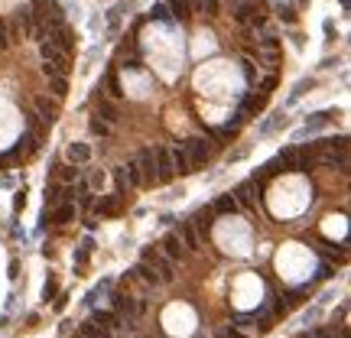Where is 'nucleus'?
I'll return each instance as SVG.
<instances>
[{"mask_svg": "<svg viewBox=\"0 0 351 338\" xmlns=\"http://www.w3.org/2000/svg\"><path fill=\"white\" fill-rule=\"evenodd\" d=\"M179 241H182V247H186V251H195V247L202 244L198 234H195V228H192L189 221H182V225H179Z\"/></svg>", "mask_w": 351, "mask_h": 338, "instance_id": "obj_15", "label": "nucleus"}, {"mask_svg": "<svg viewBox=\"0 0 351 338\" xmlns=\"http://www.w3.org/2000/svg\"><path fill=\"white\" fill-rule=\"evenodd\" d=\"M10 46V26L4 23V16H0V49H7Z\"/></svg>", "mask_w": 351, "mask_h": 338, "instance_id": "obj_40", "label": "nucleus"}, {"mask_svg": "<svg viewBox=\"0 0 351 338\" xmlns=\"http://www.w3.org/2000/svg\"><path fill=\"white\" fill-rule=\"evenodd\" d=\"M169 159H172V173H179V176L192 173V166H189V156H186V147H179V143H176V147L169 150Z\"/></svg>", "mask_w": 351, "mask_h": 338, "instance_id": "obj_11", "label": "nucleus"}, {"mask_svg": "<svg viewBox=\"0 0 351 338\" xmlns=\"http://www.w3.org/2000/svg\"><path fill=\"white\" fill-rule=\"evenodd\" d=\"M312 338H335V335H332L329 328H315V332H312Z\"/></svg>", "mask_w": 351, "mask_h": 338, "instance_id": "obj_47", "label": "nucleus"}, {"mask_svg": "<svg viewBox=\"0 0 351 338\" xmlns=\"http://www.w3.org/2000/svg\"><path fill=\"white\" fill-rule=\"evenodd\" d=\"M94 208H98V215H117V195H104Z\"/></svg>", "mask_w": 351, "mask_h": 338, "instance_id": "obj_26", "label": "nucleus"}, {"mask_svg": "<svg viewBox=\"0 0 351 338\" xmlns=\"http://www.w3.org/2000/svg\"><path fill=\"white\" fill-rule=\"evenodd\" d=\"M263 108H267V94L260 91V94H244L238 111H241V114H260Z\"/></svg>", "mask_w": 351, "mask_h": 338, "instance_id": "obj_9", "label": "nucleus"}, {"mask_svg": "<svg viewBox=\"0 0 351 338\" xmlns=\"http://www.w3.org/2000/svg\"><path fill=\"white\" fill-rule=\"evenodd\" d=\"M88 130H91L94 137H108V133H111V124H104L101 117H91V120H88Z\"/></svg>", "mask_w": 351, "mask_h": 338, "instance_id": "obj_28", "label": "nucleus"}, {"mask_svg": "<svg viewBox=\"0 0 351 338\" xmlns=\"http://www.w3.org/2000/svg\"><path fill=\"white\" fill-rule=\"evenodd\" d=\"M241 65H244V78H247V82H254V78H257V72H254V62H250V59H244Z\"/></svg>", "mask_w": 351, "mask_h": 338, "instance_id": "obj_45", "label": "nucleus"}, {"mask_svg": "<svg viewBox=\"0 0 351 338\" xmlns=\"http://www.w3.org/2000/svg\"><path fill=\"white\" fill-rule=\"evenodd\" d=\"M124 179H127L130 185H143V179H140V169H137V159H130V163H127V169H124Z\"/></svg>", "mask_w": 351, "mask_h": 338, "instance_id": "obj_31", "label": "nucleus"}, {"mask_svg": "<svg viewBox=\"0 0 351 338\" xmlns=\"http://www.w3.org/2000/svg\"><path fill=\"white\" fill-rule=\"evenodd\" d=\"M163 251H166V260H182V257H186V247H182L179 234H166L163 237Z\"/></svg>", "mask_w": 351, "mask_h": 338, "instance_id": "obj_10", "label": "nucleus"}, {"mask_svg": "<svg viewBox=\"0 0 351 338\" xmlns=\"http://www.w3.org/2000/svg\"><path fill=\"white\" fill-rule=\"evenodd\" d=\"M39 56H42V62H56V65H65V52H62V49H56L52 42H39Z\"/></svg>", "mask_w": 351, "mask_h": 338, "instance_id": "obj_19", "label": "nucleus"}, {"mask_svg": "<svg viewBox=\"0 0 351 338\" xmlns=\"http://www.w3.org/2000/svg\"><path fill=\"white\" fill-rule=\"evenodd\" d=\"M315 166H325V169H348V153H332V150H322L315 153Z\"/></svg>", "mask_w": 351, "mask_h": 338, "instance_id": "obj_7", "label": "nucleus"}, {"mask_svg": "<svg viewBox=\"0 0 351 338\" xmlns=\"http://www.w3.org/2000/svg\"><path fill=\"white\" fill-rule=\"evenodd\" d=\"M134 273H140V280H143V283H150V286H160V273H156V267H153V263L140 260V263L134 267Z\"/></svg>", "mask_w": 351, "mask_h": 338, "instance_id": "obj_18", "label": "nucleus"}, {"mask_svg": "<svg viewBox=\"0 0 351 338\" xmlns=\"http://www.w3.org/2000/svg\"><path fill=\"white\" fill-rule=\"evenodd\" d=\"M166 7H169V13H176L179 20H186V16L192 13V0H169Z\"/></svg>", "mask_w": 351, "mask_h": 338, "instance_id": "obj_24", "label": "nucleus"}, {"mask_svg": "<svg viewBox=\"0 0 351 338\" xmlns=\"http://www.w3.org/2000/svg\"><path fill=\"white\" fill-rule=\"evenodd\" d=\"M212 211H215V215H234V211H238V202H234L231 192H228V195H218L215 205H212Z\"/></svg>", "mask_w": 351, "mask_h": 338, "instance_id": "obj_17", "label": "nucleus"}, {"mask_svg": "<svg viewBox=\"0 0 351 338\" xmlns=\"http://www.w3.org/2000/svg\"><path fill=\"white\" fill-rule=\"evenodd\" d=\"M273 88H277V75H267V78L260 82V91H263V94H267V91H273Z\"/></svg>", "mask_w": 351, "mask_h": 338, "instance_id": "obj_44", "label": "nucleus"}, {"mask_svg": "<svg viewBox=\"0 0 351 338\" xmlns=\"http://www.w3.org/2000/svg\"><path fill=\"white\" fill-rule=\"evenodd\" d=\"M16 23H20V30L26 33V36H33L36 23H33V10H30V7H20V10H16Z\"/></svg>", "mask_w": 351, "mask_h": 338, "instance_id": "obj_22", "label": "nucleus"}, {"mask_svg": "<svg viewBox=\"0 0 351 338\" xmlns=\"http://www.w3.org/2000/svg\"><path fill=\"white\" fill-rule=\"evenodd\" d=\"M94 108H98L94 117H101L104 124H117V120H120V111H117V104H114L111 98H98V104H94Z\"/></svg>", "mask_w": 351, "mask_h": 338, "instance_id": "obj_8", "label": "nucleus"}, {"mask_svg": "<svg viewBox=\"0 0 351 338\" xmlns=\"http://www.w3.org/2000/svg\"><path fill=\"white\" fill-rule=\"evenodd\" d=\"M72 338H85V335H72Z\"/></svg>", "mask_w": 351, "mask_h": 338, "instance_id": "obj_50", "label": "nucleus"}, {"mask_svg": "<svg viewBox=\"0 0 351 338\" xmlns=\"http://www.w3.org/2000/svg\"><path fill=\"white\" fill-rule=\"evenodd\" d=\"M56 293H59V283H56V277H49L46 280V286H42V299H56Z\"/></svg>", "mask_w": 351, "mask_h": 338, "instance_id": "obj_35", "label": "nucleus"}, {"mask_svg": "<svg viewBox=\"0 0 351 338\" xmlns=\"http://www.w3.org/2000/svg\"><path fill=\"white\" fill-rule=\"evenodd\" d=\"M192 228H195V234H198V241H205L208 234H212V225H215V211H212V205H205V208H198L195 215H192V221H189Z\"/></svg>", "mask_w": 351, "mask_h": 338, "instance_id": "obj_3", "label": "nucleus"}, {"mask_svg": "<svg viewBox=\"0 0 351 338\" xmlns=\"http://www.w3.org/2000/svg\"><path fill=\"white\" fill-rule=\"evenodd\" d=\"M108 88H111V98H124V88H120V82H117V75H108Z\"/></svg>", "mask_w": 351, "mask_h": 338, "instance_id": "obj_38", "label": "nucleus"}, {"mask_svg": "<svg viewBox=\"0 0 351 338\" xmlns=\"http://www.w3.org/2000/svg\"><path fill=\"white\" fill-rule=\"evenodd\" d=\"M137 309V302L130 299V296H124V293H114V312H134Z\"/></svg>", "mask_w": 351, "mask_h": 338, "instance_id": "obj_25", "label": "nucleus"}, {"mask_svg": "<svg viewBox=\"0 0 351 338\" xmlns=\"http://www.w3.org/2000/svg\"><path fill=\"white\" fill-rule=\"evenodd\" d=\"M65 156L72 159V166H75V163H88V159H91V150H88L85 143H68Z\"/></svg>", "mask_w": 351, "mask_h": 338, "instance_id": "obj_21", "label": "nucleus"}, {"mask_svg": "<svg viewBox=\"0 0 351 338\" xmlns=\"http://www.w3.org/2000/svg\"><path fill=\"white\" fill-rule=\"evenodd\" d=\"M72 218H75V205H72V202H65V205H59L56 211H49V215L42 218V221H56V225H65V221H72Z\"/></svg>", "mask_w": 351, "mask_h": 338, "instance_id": "obj_16", "label": "nucleus"}, {"mask_svg": "<svg viewBox=\"0 0 351 338\" xmlns=\"http://www.w3.org/2000/svg\"><path fill=\"white\" fill-rule=\"evenodd\" d=\"M33 104H36V117H39V120H46V124L56 120V114H59L56 101H49V98H36Z\"/></svg>", "mask_w": 351, "mask_h": 338, "instance_id": "obj_12", "label": "nucleus"}, {"mask_svg": "<svg viewBox=\"0 0 351 338\" xmlns=\"http://www.w3.org/2000/svg\"><path fill=\"white\" fill-rule=\"evenodd\" d=\"M254 189H257L254 182H241L231 195H234V202H238V205H254Z\"/></svg>", "mask_w": 351, "mask_h": 338, "instance_id": "obj_20", "label": "nucleus"}, {"mask_svg": "<svg viewBox=\"0 0 351 338\" xmlns=\"http://www.w3.org/2000/svg\"><path fill=\"white\" fill-rule=\"evenodd\" d=\"M75 176H78V169H75V166H59V182H62V185H72V182H75Z\"/></svg>", "mask_w": 351, "mask_h": 338, "instance_id": "obj_32", "label": "nucleus"}, {"mask_svg": "<svg viewBox=\"0 0 351 338\" xmlns=\"http://www.w3.org/2000/svg\"><path fill=\"white\" fill-rule=\"evenodd\" d=\"M153 159H156V182H169L172 179V159H169V150H163V147H153Z\"/></svg>", "mask_w": 351, "mask_h": 338, "instance_id": "obj_4", "label": "nucleus"}, {"mask_svg": "<svg viewBox=\"0 0 351 338\" xmlns=\"http://www.w3.org/2000/svg\"><path fill=\"white\" fill-rule=\"evenodd\" d=\"M182 147H186V156H189L192 173H195V169H202L208 159H212V143H208V140H202V137H192L189 143H182Z\"/></svg>", "mask_w": 351, "mask_h": 338, "instance_id": "obj_1", "label": "nucleus"}, {"mask_svg": "<svg viewBox=\"0 0 351 338\" xmlns=\"http://www.w3.org/2000/svg\"><path fill=\"white\" fill-rule=\"evenodd\" d=\"M42 72H46L49 78H52V75H65V72H68V65H56V62H46V65H42Z\"/></svg>", "mask_w": 351, "mask_h": 338, "instance_id": "obj_39", "label": "nucleus"}, {"mask_svg": "<svg viewBox=\"0 0 351 338\" xmlns=\"http://www.w3.org/2000/svg\"><path fill=\"white\" fill-rule=\"evenodd\" d=\"M78 335H85V338H111V328L91 322V319H85V322L78 325Z\"/></svg>", "mask_w": 351, "mask_h": 338, "instance_id": "obj_13", "label": "nucleus"}, {"mask_svg": "<svg viewBox=\"0 0 351 338\" xmlns=\"http://www.w3.org/2000/svg\"><path fill=\"white\" fill-rule=\"evenodd\" d=\"M49 85H52V94H56V98H65V94H68V82H65V75H52V78H49Z\"/></svg>", "mask_w": 351, "mask_h": 338, "instance_id": "obj_27", "label": "nucleus"}, {"mask_svg": "<svg viewBox=\"0 0 351 338\" xmlns=\"http://www.w3.org/2000/svg\"><path fill=\"white\" fill-rule=\"evenodd\" d=\"M150 20H156V23H166V26H169V23H172V20H169V7H166V4H156L153 10H150Z\"/></svg>", "mask_w": 351, "mask_h": 338, "instance_id": "obj_30", "label": "nucleus"}, {"mask_svg": "<svg viewBox=\"0 0 351 338\" xmlns=\"http://www.w3.org/2000/svg\"><path fill=\"white\" fill-rule=\"evenodd\" d=\"M78 205H82L85 211H88V208H94V195H91V192H82V195H78Z\"/></svg>", "mask_w": 351, "mask_h": 338, "instance_id": "obj_41", "label": "nucleus"}, {"mask_svg": "<svg viewBox=\"0 0 351 338\" xmlns=\"http://www.w3.org/2000/svg\"><path fill=\"white\" fill-rule=\"evenodd\" d=\"M137 169H140V179H143V185H153V182H156V159H153V150H140Z\"/></svg>", "mask_w": 351, "mask_h": 338, "instance_id": "obj_5", "label": "nucleus"}, {"mask_svg": "<svg viewBox=\"0 0 351 338\" xmlns=\"http://www.w3.org/2000/svg\"><path fill=\"white\" fill-rule=\"evenodd\" d=\"M46 42H52V46H56V49H62V52H72L75 36H72V30H68V26H56V30H49Z\"/></svg>", "mask_w": 351, "mask_h": 338, "instance_id": "obj_6", "label": "nucleus"}, {"mask_svg": "<svg viewBox=\"0 0 351 338\" xmlns=\"http://www.w3.org/2000/svg\"><path fill=\"white\" fill-rule=\"evenodd\" d=\"M88 185H91V189H101V185H104V173H101V169L88 176Z\"/></svg>", "mask_w": 351, "mask_h": 338, "instance_id": "obj_42", "label": "nucleus"}, {"mask_svg": "<svg viewBox=\"0 0 351 338\" xmlns=\"http://www.w3.org/2000/svg\"><path fill=\"white\" fill-rule=\"evenodd\" d=\"M332 277H335V270H332L329 263H322L319 267V280H332Z\"/></svg>", "mask_w": 351, "mask_h": 338, "instance_id": "obj_46", "label": "nucleus"}, {"mask_svg": "<svg viewBox=\"0 0 351 338\" xmlns=\"http://www.w3.org/2000/svg\"><path fill=\"white\" fill-rule=\"evenodd\" d=\"M309 88H312V78H309V82H299V85L293 88V94H289V104H293V101H299V98H303L306 91H309Z\"/></svg>", "mask_w": 351, "mask_h": 338, "instance_id": "obj_37", "label": "nucleus"}, {"mask_svg": "<svg viewBox=\"0 0 351 338\" xmlns=\"http://www.w3.org/2000/svg\"><path fill=\"white\" fill-rule=\"evenodd\" d=\"M332 117H335V111H315V114H309V120H306L303 127H299V130L293 133V140H296V143H299L303 137H309V133L322 130V127H329V124H332Z\"/></svg>", "mask_w": 351, "mask_h": 338, "instance_id": "obj_2", "label": "nucleus"}, {"mask_svg": "<svg viewBox=\"0 0 351 338\" xmlns=\"http://www.w3.org/2000/svg\"><path fill=\"white\" fill-rule=\"evenodd\" d=\"M23 205H26V185H23V189H20V192L13 195V211H20Z\"/></svg>", "mask_w": 351, "mask_h": 338, "instance_id": "obj_43", "label": "nucleus"}, {"mask_svg": "<svg viewBox=\"0 0 351 338\" xmlns=\"http://www.w3.org/2000/svg\"><path fill=\"white\" fill-rule=\"evenodd\" d=\"M36 147H39L36 133H23V137H20V143H16V147L10 150V156H30V153H36Z\"/></svg>", "mask_w": 351, "mask_h": 338, "instance_id": "obj_14", "label": "nucleus"}, {"mask_svg": "<svg viewBox=\"0 0 351 338\" xmlns=\"http://www.w3.org/2000/svg\"><path fill=\"white\" fill-rule=\"evenodd\" d=\"M85 260H88V251H85V247H82V251H78V254H75V263H85Z\"/></svg>", "mask_w": 351, "mask_h": 338, "instance_id": "obj_48", "label": "nucleus"}, {"mask_svg": "<svg viewBox=\"0 0 351 338\" xmlns=\"http://www.w3.org/2000/svg\"><path fill=\"white\" fill-rule=\"evenodd\" d=\"M208 137L218 140V143H228V140H234V133H231V130H224V127H212V130H208Z\"/></svg>", "mask_w": 351, "mask_h": 338, "instance_id": "obj_33", "label": "nucleus"}, {"mask_svg": "<svg viewBox=\"0 0 351 338\" xmlns=\"http://www.w3.org/2000/svg\"><path fill=\"white\" fill-rule=\"evenodd\" d=\"M277 10H280V20H283V23H296V10L289 4H280Z\"/></svg>", "mask_w": 351, "mask_h": 338, "instance_id": "obj_36", "label": "nucleus"}, {"mask_svg": "<svg viewBox=\"0 0 351 338\" xmlns=\"http://www.w3.org/2000/svg\"><path fill=\"white\" fill-rule=\"evenodd\" d=\"M228 338H244V335L238 332V328H231V332H228Z\"/></svg>", "mask_w": 351, "mask_h": 338, "instance_id": "obj_49", "label": "nucleus"}, {"mask_svg": "<svg viewBox=\"0 0 351 338\" xmlns=\"http://www.w3.org/2000/svg\"><path fill=\"white\" fill-rule=\"evenodd\" d=\"M130 13V4H117L114 10L108 13V26H111V33H117V26H120V16Z\"/></svg>", "mask_w": 351, "mask_h": 338, "instance_id": "obj_23", "label": "nucleus"}, {"mask_svg": "<svg viewBox=\"0 0 351 338\" xmlns=\"http://www.w3.org/2000/svg\"><path fill=\"white\" fill-rule=\"evenodd\" d=\"M62 202V185H49L46 189V205H59Z\"/></svg>", "mask_w": 351, "mask_h": 338, "instance_id": "obj_34", "label": "nucleus"}, {"mask_svg": "<svg viewBox=\"0 0 351 338\" xmlns=\"http://www.w3.org/2000/svg\"><path fill=\"white\" fill-rule=\"evenodd\" d=\"M283 124H286V114L280 111V114H273V117H270L267 124H260V133H273L277 127H283Z\"/></svg>", "mask_w": 351, "mask_h": 338, "instance_id": "obj_29", "label": "nucleus"}]
</instances>
